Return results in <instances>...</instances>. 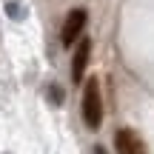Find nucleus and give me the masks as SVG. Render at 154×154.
I'll use <instances>...</instances> for the list:
<instances>
[{
    "label": "nucleus",
    "mask_w": 154,
    "mask_h": 154,
    "mask_svg": "<svg viewBox=\"0 0 154 154\" xmlns=\"http://www.w3.org/2000/svg\"><path fill=\"white\" fill-rule=\"evenodd\" d=\"M46 97H49V100H51L54 106H60V103H63V88L57 86V83H51V86L46 88Z\"/></svg>",
    "instance_id": "nucleus-5"
},
{
    "label": "nucleus",
    "mask_w": 154,
    "mask_h": 154,
    "mask_svg": "<svg viewBox=\"0 0 154 154\" xmlns=\"http://www.w3.org/2000/svg\"><path fill=\"white\" fill-rule=\"evenodd\" d=\"M114 149L117 154H146V143L134 128H120L114 134Z\"/></svg>",
    "instance_id": "nucleus-3"
},
{
    "label": "nucleus",
    "mask_w": 154,
    "mask_h": 154,
    "mask_svg": "<svg viewBox=\"0 0 154 154\" xmlns=\"http://www.w3.org/2000/svg\"><path fill=\"white\" fill-rule=\"evenodd\" d=\"M91 154H106V149H103V146H94V151Z\"/></svg>",
    "instance_id": "nucleus-6"
},
{
    "label": "nucleus",
    "mask_w": 154,
    "mask_h": 154,
    "mask_svg": "<svg viewBox=\"0 0 154 154\" xmlns=\"http://www.w3.org/2000/svg\"><path fill=\"white\" fill-rule=\"evenodd\" d=\"M86 20H88L86 9H74V11H69L66 23H63V32H60L63 46H69V49H72V43H80V34H83V29H86Z\"/></svg>",
    "instance_id": "nucleus-2"
},
{
    "label": "nucleus",
    "mask_w": 154,
    "mask_h": 154,
    "mask_svg": "<svg viewBox=\"0 0 154 154\" xmlns=\"http://www.w3.org/2000/svg\"><path fill=\"white\" fill-rule=\"evenodd\" d=\"M83 123H86L88 128H100V123H103V100H100V83L94 80H86V86H83Z\"/></svg>",
    "instance_id": "nucleus-1"
},
{
    "label": "nucleus",
    "mask_w": 154,
    "mask_h": 154,
    "mask_svg": "<svg viewBox=\"0 0 154 154\" xmlns=\"http://www.w3.org/2000/svg\"><path fill=\"white\" fill-rule=\"evenodd\" d=\"M88 54H91V40L80 37V43H77V49H74V57H72V80L74 83H83V77H86Z\"/></svg>",
    "instance_id": "nucleus-4"
}]
</instances>
